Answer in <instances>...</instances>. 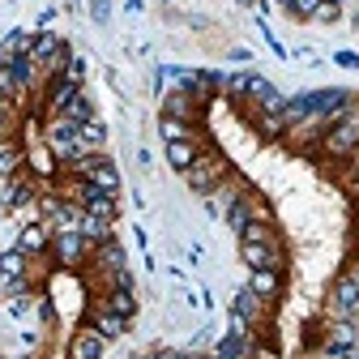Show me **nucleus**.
Returning a JSON list of instances; mask_svg holds the SVG:
<instances>
[{"label": "nucleus", "mask_w": 359, "mask_h": 359, "mask_svg": "<svg viewBox=\"0 0 359 359\" xmlns=\"http://www.w3.org/2000/svg\"><path fill=\"white\" fill-rule=\"evenodd\" d=\"M227 175H236L231 158L222 154L218 146H210V142H205V146H201V154H197V163L184 171V184H189V193H193V197H210V193H214Z\"/></svg>", "instance_id": "nucleus-1"}, {"label": "nucleus", "mask_w": 359, "mask_h": 359, "mask_svg": "<svg viewBox=\"0 0 359 359\" xmlns=\"http://www.w3.org/2000/svg\"><path fill=\"white\" fill-rule=\"evenodd\" d=\"M325 317L330 321H355L359 317V287H355V278L342 274L330 283V295H325Z\"/></svg>", "instance_id": "nucleus-2"}, {"label": "nucleus", "mask_w": 359, "mask_h": 359, "mask_svg": "<svg viewBox=\"0 0 359 359\" xmlns=\"http://www.w3.org/2000/svg\"><path fill=\"white\" fill-rule=\"evenodd\" d=\"M355 150H359V124H355V116H346V120H338V124L325 128V137H321V154L325 158L346 163Z\"/></svg>", "instance_id": "nucleus-3"}, {"label": "nucleus", "mask_w": 359, "mask_h": 359, "mask_svg": "<svg viewBox=\"0 0 359 359\" xmlns=\"http://www.w3.org/2000/svg\"><path fill=\"white\" fill-rule=\"evenodd\" d=\"M60 269H77L90 261V244L81 240V231H52V252H48Z\"/></svg>", "instance_id": "nucleus-4"}, {"label": "nucleus", "mask_w": 359, "mask_h": 359, "mask_svg": "<svg viewBox=\"0 0 359 359\" xmlns=\"http://www.w3.org/2000/svg\"><path fill=\"white\" fill-rule=\"evenodd\" d=\"M201 111H205V103L193 95L189 86L167 90V95H163V107H158V116H175V120H189V124H197V120H201Z\"/></svg>", "instance_id": "nucleus-5"}, {"label": "nucleus", "mask_w": 359, "mask_h": 359, "mask_svg": "<svg viewBox=\"0 0 359 359\" xmlns=\"http://www.w3.org/2000/svg\"><path fill=\"white\" fill-rule=\"evenodd\" d=\"M107 346H111V342H107L95 325L81 321V325L73 330V338H69V359H107Z\"/></svg>", "instance_id": "nucleus-6"}, {"label": "nucleus", "mask_w": 359, "mask_h": 359, "mask_svg": "<svg viewBox=\"0 0 359 359\" xmlns=\"http://www.w3.org/2000/svg\"><path fill=\"white\" fill-rule=\"evenodd\" d=\"M240 261L248 269H287L283 240H274V244H240Z\"/></svg>", "instance_id": "nucleus-7"}, {"label": "nucleus", "mask_w": 359, "mask_h": 359, "mask_svg": "<svg viewBox=\"0 0 359 359\" xmlns=\"http://www.w3.org/2000/svg\"><path fill=\"white\" fill-rule=\"evenodd\" d=\"M257 299H265L269 308H274L287 291V278H283V269H248V283H244Z\"/></svg>", "instance_id": "nucleus-8"}, {"label": "nucleus", "mask_w": 359, "mask_h": 359, "mask_svg": "<svg viewBox=\"0 0 359 359\" xmlns=\"http://www.w3.org/2000/svg\"><path fill=\"white\" fill-rule=\"evenodd\" d=\"M227 312H231V317H240L248 330H261V325H265V317H269V304H265V299H257L248 287H240V291L231 295V308H227Z\"/></svg>", "instance_id": "nucleus-9"}, {"label": "nucleus", "mask_w": 359, "mask_h": 359, "mask_svg": "<svg viewBox=\"0 0 359 359\" xmlns=\"http://www.w3.org/2000/svg\"><path fill=\"white\" fill-rule=\"evenodd\" d=\"M86 325H95L107 342H120L128 330H133V321L128 317H120V312H111V308H103V304H90V312H86Z\"/></svg>", "instance_id": "nucleus-10"}, {"label": "nucleus", "mask_w": 359, "mask_h": 359, "mask_svg": "<svg viewBox=\"0 0 359 359\" xmlns=\"http://www.w3.org/2000/svg\"><path fill=\"white\" fill-rule=\"evenodd\" d=\"M252 218H269V210L261 205V193H257V189H248V193H244V197H240V201H236V205L227 210V214H222V222H227V227H231L236 236H240V231L248 227Z\"/></svg>", "instance_id": "nucleus-11"}, {"label": "nucleus", "mask_w": 359, "mask_h": 359, "mask_svg": "<svg viewBox=\"0 0 359 359\" xmlns=\"http://www.w3.org/2000/svg\"><path fill=\"white\" fill-rule=\"evenodd\" d=\"M13 248H22L30 261L34 257H48L52 252V222H43V218L39 222H26V227L18 231V244Z\"/></svg>", "instance_id": "nucleus-12"}, {"label": "nucleus", "mask_w": 359, "mask_h": 359, "mask_svg": "<svg viewBox=\"0 0 359 359\" xmlns=\"http://www.w3.org/2000/svg\"><path fill=\"white\" fill-rule=\"evenodd\" d=\"M128 265V252H124V244L111 236L107 244H99V248H90V269L103 278V274H116V269H124Z\"/></svg>", "instance_id": "nucleus-13"}, {"label": "nucleus", "mask_w": 359, "mask_h": 359, "mask_svg": "<svg viewBox=\"0 0 359 359\" xmlns=\"http://www.w3.org/2000/svg\"><path fill=\"white\" fill-rule=\"evenodd\" d=\"M201 146H205V137H189V142H163V158H167V167H171L175 175H184V171L197 163Z\"/></svg>", "instance_id": "nucleus-14"}, {"label": "nucleus", "mask_w": 359, "mask_h": 359, "mask_svg": "<svg viewBox=\"0 0 359 359\" xmlns=\"http://www.w3.org/2000/svg\"><path fill=\"white\" fill-rule=\"evenodd\" d=\"M325 351H334V355H351L355 351V342H359V334H355V321H325V330H321V338H317Z\"/></svg>", "instance_id": "nucleus-15"}, {"label": "nucleus", "mask_w": 359, "mask_h": 359, "mask_svg": "<svg viewBox=\"0 0 359 359\" xmlns=\"http://www.w3.org/2000/svg\"><path fill=\"white\" fill-rule=\"evenodd\" d=\"M77 146H81V154H103V146H107V124L99 116L86 120V124H77Z\"/></svg>", "instance_id": "nucleus-16"}, {"label": "nucleus", "mask_w": 359, "mask_h": 359, "mask_svg": "<svg viewBox=\"0 0 359 359\" xmlns=\"http://www.w3.org/2000/svg\"><path fill=\"white\" fill-rule=\"evenodd\" d=\"M77 231H81V240H86L90 248H99V244H107V240L116 236V222H107V218H95V214H81Z\"/></svg>", "instance_id": "nucleus-17"}, {"label": "nucleus", "mask_w": 359, "mask_h": 359, "mask_svg": "<svg viewBox=\"0 0 359 359\" xmlns=\"http://www.w3.org/2000/svg\"><path fill=\"white\" fill-rule=\"evenodd\" d=\"M95 304H103V308H111V312H120V317H137V291H124V287H116V291H99V299Z\"/></svg>", "instance_id": "nucleus-18"}, {"label": "nucleus", "mask_w": 359, "mask_h": 359, "mask_svg": "<svg viewBox=\"0 0 359 359\" xmlns=\"http://www.w3.org/2000/svg\"><path fill=\"white\" fill-rule=\"evenodd\" d=\"M26 167V146L18 142V137H9V142H0V180H9V175H18Z\"/></svg>", "instance_id": "nucleus-19"}, {"label": "nucleus", "mask_w": 359, "mask_h": 359, "mask_svg": "<svg viewBox=\"0 0 359 359\" xmlns=\"http://www.w3.org/2000/svg\"><path fill=\"white\" fill-rule=\"evenodd\" d=\"M0 274H5L9 283L30 278V257H26L22 248H5V252H0Z\"/></svg>", "instance_id": "nucleus-20"}, {"label": "nucleus", "mask_w": 359, "mask_h": 359, "mask_svg": "<svg viewBox=\"0 0 359 359\" xmlns=\"http://www.w3.org/2000/svg\"><path fill=\"white\" fill-rule=\"evenodd\" d=\"M30 43H34V30H9L5 43H0V60H18V56H30Z\"/></svg>", "instance_id": "nucleus-21"}, {"label": "nucleus", "mask_w": 359, "mask_h": 359, "mask_svg": "<svg viewBox=\"0 0 359 359\" xmlns=\"http://www.w3.org/2000/svg\"><path fill=\"white\" fill-rule=\"evenodd\" d=\"M158 137H163V142H189V137H201V133H197V124H189V120L158 116Z\"/></svg>", "instance_id": "nucleus-22"}, {"label": "nucleus", "mask_w": 359, "mask_h": 359, "mask_svg": "<svg viewBox=\"0 0 359 359\" xmlns=\"http://www.w3.org/2000/svg\"><path fill=\"white\" fill-rule=\"evenodd\" d=\"M236 240H240V244H274V240H283V236L274 231V222H269V218H252Z\"/></svg>", "instance_id": "nucleus-23"}, {"label": "nucleus", "mask_w": 359, "mask_h": 359, "mask_svg": "<svg viewBox=\"0 0 359 359\" xmlns=\"http://www.w3.org/2000/svg\"><path fill=\"white\" fill-rule=\"evenodd\" d=\"M0 90H5V99H9V103H22V99L30 95V90L22 86V77H18V69H13L9 60H0Z\"/></svg>", "instance_id": "nucleus-24"}, {"label": "nucleus", "mask_w": 359, "mask_h": 359, "mask_svg": "<svg viewBox=\"0 0 359 359\" xmlns=\"http://www.w3.org/2000/svg\"><path fill=\"white\" fill-rule=\"evenodd\" d=\"M60 116H69L73 124H86V120H95V103H90V95H86V90H77V95L69 99V107H65Z\"/></svg>", "instance_id": "nucleus-25"}, {"label": "nucleus", "mask_w": 359, "mask_h": 359, "mask_svg": "<svg viewBox=\"0 0 359 359\" xmlns=\"http://www.w3.org/2000/svg\"><path fill=\"white\" fill-rule=\"evenodd\" d=\"M308 22H312V26H338V22H342V5H334V0H321L317 13H312Z\"/></svg>", "instance_id": "nucleus-26"}, {"label": "nucleus", "mask_w": 359, "mask_h": 359, "mask_svg": "<svg viewBox=\"0 0 359 359\" xmlns=\"http://www.w3.org/2000/svg\"><path fill=\"white\" fill-rule=\"evenodd\" d=\"M317 5H321V0H287V13H291L295 22H308L312 13H317Z\"/></svg>", "instance_id": "nucleus-27"}, {"label": "nucleus", "mask_w": 359, "mask_h": 359, "mask_svg": "<svg viewBox=\"0 0 359 359\" xmlns=\"http://www.w3.org/2000/svg\"><path fill=\"white\" fill-rule=\"evenodd\" d=\"M13 124H18V103H5L0 107V142L13 137Z\"/></svg>", "instance_id": "nucleus-28"}, {"label": "nucleus", "mask_w": 359, "mask_h": 359, "mask_svg": "<svg viewBox=\"0 0 359 359\" xmlns=\"http://www.w3.org/2000/svg\"><path fill=\"white\" fill-rule=\"evenodd\" d=\"M60 77H69L73 86H81V81H86V56H69V65H65Z\"/></svg>", "instance_id": "nucleus-29"}, {"label": "nucleus", "mask_w": 359, "mask_h": 359, "mask_svg": "<svg viewBox=\"0 0 359 359\" xmlns=\"http://www.w3.org/2000/svg\"><path fill=\"white\" fill-rule=\"evenodd\" d=\"M90 18H95L99 26L111 22V0H90Z\"/></svg>", "instance_id": "nucleus-30"}, {"label": "nucleus", "mask_w": 359, "mask_h": 359, "mask_svg": "<svg viewBox=\"0 0 359 359\" xmlns=\"http://www.w3.org/2000/svg\"><path fill=\"white\" fill-rule=\"evenodd\" d=\"M334 65L338 69H359V52H346L342 48V52H334Z\"/></svg>", "instance_id": "nucleus-31"}, {"label": "nucleus", "mask_w": 359, "mask_h": 359, "mask_svg": "<svg viewBox=\"0 0 359 359\" xmlns=\"http://www.w3.org/2000/svg\"><path fill=\"white\" fill-rule=\"evenodd\" d=\"M346 180H351V184H359V150L346 158Z\"/></svg>", "instance_id": "nucleus-32"}, {"label": "nucleus", "mask_w": 359, "mask_h": 359, "mask_svg": "<svg viewBox=\"0 0 359 359\" xmlns=\"http://www.w3.org/2000/svg\"><path fill=\"white\" fill-rule=\"evenodd\" d=\"M52 22H56V9H43V13H39V30H48Z\"/></svg>", "instance_id": "nucleus-33"}, {"label": "nucleus", "mask_w": 359, "mask_h": 359, "mask_svg": "<svg viewBox=\"0 0 359 359\" xmlns=\"http://www.w3.org/2000/svg\"><path fill=\"white\" fill-rule=\"evenodd\" d=\"M231 60H240V65H248V60H252V52H248V48H236V52H231Z\"/></svg>", "instance_id": "nucleus-34"}, {"label": "nucleus", "mask_w": 359, "mask_h": 359, "mask_svg": "<svg viewBox=\"0 0 359 359\" xmlns=\"http://www.w3.org/2000/svg\"><path fill=\"white\" fill-rule=\"evenodd\" d=\"M167 359H197V351H167Z\"/></svg>", "instance_id": "nucleus-35"}, {"label": "nucleus", "mask_w": 359, "mask_h": 359, "mask_svg": "<svg viewBox=\"0 0 359 359\" xmlns=\"http://www.w3.org/2000/svg\"><path fill=\"white\" fill-rule=\"evenodd\" d=\"M346 274H351V278H355V287H359V261H351V265H346Z\"/></svg>", "instance_id": "nucleus-36"}, {"label": "nucleus", "mask_w": 359, "mask_h": 359, "mask_svg": "<svg viewBox=\"0 0 359 359\" xmlns=\"http://www.w3.org/2000/svg\"><path fill=\"white\" fill-rule=\"evenodd\" d=\"M0 299H5V274H0Z\"/></svg>", "instance_id": "nucleus-37"}, {"label": "nucleus", "mask_w": 359, "mask_h": 359, "mask_svg": "<svg viewBox=\"0 0 359 359\" xmlns=\"http://www.w3.org/2000/svg\"><path fill=\"white\" fill-rule=\"evenodd\" d=\"M13 359H39V355H13Z\"/></svg>", "instance_id": "nucleus-38"}, {"label": "nucleus", "mask_w": 359, "mask_h": 359, "mask_svg": "<svg viewBox=\"0 0 359 359\" xmlns=\"http://www.w3.org/2000/svg\"><path fill=\"white\" fill-rule=\"evenodd\" d=\"M5 103H9V99H5V90H0V107H5Z\"/></svg>", "instance_id": "nucleus-39"}, {"label": "nucleus", "mask_w": 359, "mask_h": 359, "mask_svg": "<svg viewBox=\"0 0 359 359\" xmlns=\"http://www.w3.org/2000/svg\"><path fill=\"white\" fill-rule=\"evenodd\" d=\"M240 5H261V0H240Z\"/></svg>", "instance_id": "nucleus-40"}, {"label": "nucleus", "mask_w": 359, "mask_h": 359, "mask_svg": "<svg viewBox=\"0 0 359 359\" xmlns=\"http://www.w3.org/2000/svg\"><path fill=\"white\" fill-rule=\"evenodd\" d=\"M334 5H342V9H346V5H351V0H334Z\"/></svg>", "instance_id": "nucleus-41"}, {"label": "nucleus", "mask_w": 359, "mask_h": 359, "mask_svg": "<svg viewBox=\"0 0 359 359\" xmlns=\"http://www.w3.org/2000/svg\"><path fill=\"white\" fill-rule=\"evenodd\" d=\"M338 359H355V351H351V355H338Z\"/></svg>", "instance_id": "nucleus-42"}, {"label": "nucleus", "mask_w": 359, "mask_h": 359, "mask_svg": "<svg viewBox=\"0 0 359 359\" xmlns=\"http://www.w3.org/2000/svg\"><path fill=\"white\" fill-rule=\"evenodd\" d=\"M355 236H359V231H355Z\"/></svg>", "instance_id": "nucleus-43"}]
</instances>
